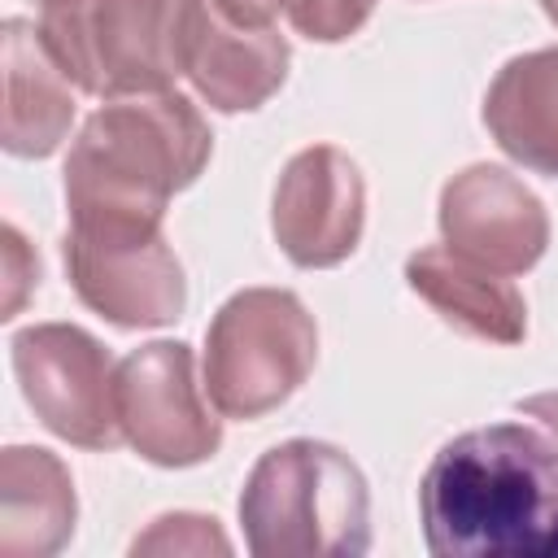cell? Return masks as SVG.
<instances>
[{"label": "cell", "instance_id": "cell-21", "mask_svg": "<svg viewBox=\"0 0 558 558\" xmlns=\"http://www.w3.org/2000/svg\"><path fill=\"white\" fill-rule=\"evenodd\" d=\"M541 4H545V13H549V22L558 26V0H541Z\"/></svg>", "mask_w": 558, "mask_h": 558}, {"label": "cell", "instance_id": "cell-7", "mask_svg": "<svg viewBox=\"0 0 558 558\" xmlns=\"http://www.w3.org/2000/svg\"><path fill=\"white\" fill-rule=\"evenodd\" d=\"M74 296L122 331L166 327L187 305L183 266L161 227H83L61 240Z\"/></svg>", "mask_w": 558, "mask_h": 558}, {"label": "cell", "instance_id": "cell-10", "mask_svg": "<svg viewBox=\"0 0 558 558\" xmlns=\"http://www.w3.org/2000/svg\"><path fill=\"white\" fill-rule=\"evenodd\" d=\"M440 235L453 253L497 270L523 275L549 248V214L523 179L475 161L440 187Z\"/></svg>", "mask_w": 558, "mask_h": 558}, {"label": "cell", "instance_id": "cell-12", "mask_svg": "<svg viewBox=\"0 0 558 558\" xmlns=\"http://www.w3.org/2000/svg\"><path fill=\"white\" fill-rule=\"evenodd\" d=\"M4 65V122L0 144L9 157H52L74 126V83L61 74L39 39V26L9 17L0 35Z\"/></svg>", "mask_w": 558, "mask_h": 558}, {"label": "cell", "instance_id": "cell-19", "mask_svg": "<svg viewBox=\"0 0 558 558\" xmlns=\"http://www.w3.org/2000/svg\"><path fill=\"white\" fill-rule=\"evenodd\" d=\"M205 4H214L222 17H231L240 26H275V17L283 9V0H205Z\"/></svg>", "mask_w": 558, "mask_h": 558}, {"label": "cell", "instance_id": "cell-15", "mask_svg": "<svg viewBox=\"0 0 558 558\" xmlns=\"http://www.w3.org/2000/svg\"><path fill=\"white\" fill-rule=\"evenodd\" d=\"M484 126L506 157L558 179V48L510 57L484 96Z\"/></svg>", "mask_w": 558, "mask_h": 558}, {"label": "cell", "instance_id": "cell-11", "mask_svg": "<svg viewBox=\"0 0 558 558\" xmlns=\"http://www.w3.org/2000/svg\"><path fill=\"white\" fill-rule=\"evenodd\" d=\"M288 61H292L288 39L275 26H240L201 0L183 78L196 87V96L209 109L248 113L266 105L283 87Z\"/></svg>", "mask_w": 558, "mask_h": 558}, {"label": "cell", "instance_id": "cell-22", "mask_svg": "<svg viewBox=\"0 0 558 558\" xmlns=\"http://www.w3.org/2000/svg\"><path fill=\"white\" fill-rule=\"evenodd\" d=\"M39 4H44V0H39Z\"/></svg>", "mask_w": 558, "mask_h": 558}, {"label": "cell", "instance_id": "cell-4", "mask_svg": "<svg viewBox=\"0 0 558 558\" xmlns=\"http://www.w3.org/2000/svg\"><path fill=\"white\" fill-rule=\"evenodd\" d=\"M196 13L201 0H44L39 39L87 96L170 92L187 74Z\"/></svg>", "mask_w": 558, "mask_h": 558}, {"label": "cell", "instance_id": "cell-9", "mask_svg": "<svg viewBox=\"0 0 558 558\" xmlns=\"http://www.w3.org/2000/svg\"><path fill=\"white\" fill-rule=\"evenodd\" d=\"M366 227V183L349 153L336 144L301 148L270 201V231L283 257L301 270H327L353 257Z\"/></svg>", "mask_w": 558, "mask_h": 558}, {"label": "cell", "instance_id": "cell-18", "mask_svg": "<svg viewBox=\"0 0 558 558\" xmlns=\"http://www.w3.org/2000/svg\"><path fill=\"white\" fill-rule=\"evenodd\" d=\"M0 240H4L0 244V262H4V314L0 318H17L26 296L39 288V257H35V248L26 244V235L13 222H4Z\"/></svg>", "mask_w": 558, "mask_h": 558}, {"label": "cell", "instance_id": "cell-13", "mask_svg": "<svg viewBox=\"0 0 558 558\" xmlns=\"http://www.w3.org/2000/svg\"><path fill=\"white\" fill-rule=\"evenodd\" d=\"M405 283L462 336L488 344H519L527 336V305L510 275H497L449 244H427L410 253Z\"/></svg>", "mask_w": 558, "mask_h": 558}, {"label": "cell", "instance_id": "cell-1", "mask_svg": "<svg viewBox=\"0 0 558 558\" xmlns=\"http://www.w3.org/2000/svg\"><path fill=\"white\" fill-rule=\"evenodd\" d=\"M418 519L440 558H558V436L514 418L458 432L423 471Z\"/></svg>", "mask_w": 558, "mask_h": 558}, {"label": "cell", "instance_id": "cell-20", "mask_svg": "<svg viewBox=\"0 0 558 558\" xmlns=\"http://www.w3.org/2000/svg\"><path fill=\"white\" fill-rule=\"evenodd\" d=\"M519 410H523L527 418H536L541 427H549V432L558 436V392H536V397L519 401Z\"/></svg>", "mask_w": 558, "mask_h": 558}, {"label": "cell", "instance_id": "cell-3", "mask_svg": "<svg viewBox=\"0 0 558 558\" xmlns=\"http://www.w3.org/2000/svg\"><path fill=\"white\" fill-rule=\"evenodd\" d=\"M240 523L257 558H357L371 549L366 475L327 440H283L253 462Z\"/></svg>", "mask_w": 558, "mask_h": 558}, {"label": "cell", "instance_id": "cell-14", "mask_svg": "<svg viewBox=\"0 0 558 558\" xmlns=\"http://www.w3.org/2000/svg\"><path fill=\"white\" fill-rule=\"evenodd\" d=\"M78 501L65 462L39 445L0 453V549L9 558H48L74 536Z\"/></svg>", "mask_w": 558, "mask_h": 558}, {"label": "cell", "instance_id": "cell-2", "mask_svg": "<svg viewBox=\"0 0 558 558\" xmlns=\"http://www.w3.org/2000/svg\"><path fill=\"white\" fill-rule=\"evenodd\" d=\"M214 135L183 92L105 100L65 153V214L83 227H161L174 192L209 166Z\"/></svg>", "mask_w": 558, "mask_h": 558}, {"label": "cell", "instance_id": "cell-6", "mask_svg": "<svg viewBox=\"0 0 558 558\" xmlns=\"http://www.w3.org/2000/svg\"><path fill=\"white\" fill-rule=\"evenodd\" d=\"M13 375L35 418L78 445L113 449L118 427V362L109 349L74 323H31L9 340Z\"/></svg>", "mask_w": 558, "mask_h": 558}, {"label": "cell", "instance_id": "cell-5", "mask_svg": "<svg viewBox=\"0 0 558 558\" xmlns=\"http://www.w3.org/2000/svg\"><path fill=\"white\" fill-rule=\"evenodd\" d=\"M318 362V327L288 288H244L227 296L205 331V392L222 418L279 410Z\"/></svg>", "mask_w": 558, "mask_h": 558}, {"label": "cell", "instance_id": "cell-8", "mask_svg": "<svg viewBox=\"0 0 558 558\" xmlns=\"http://www.w3.org/2000/svg\"><path fill=\"white\" fill-rule=\"evenodd\" d=\"M196 384V357L183 340H153L118 362L122 440L153 466H196L218 453L222 423Z\"/></svg>", "mask_w": 558, "mask_h": 558}, {"label": "cell", "instance_id": "cell-17", "mask_svg": "<svg viewBox=\"0 0 558 558\" xmlns=\"http://www.w3.org/2000/svg\"><path fill=\"white\" fill-rule=\"evenodd\" d=\"M283 13L296 35L314 44H340L366 26L375 0H283Z\"/></svg>", "mask_w": 558, "mask_h": 558}, {"label": "cell", "instance_id": "cell-16", "mask_svg": "<svg viewBox=\"0 0 558 558\" xmlns=\"http://www.w3.org/2000/svg\"><path fill=\"white\" fill-rule=\"evenodd\" d=\"M131 554H231V541L222 536L218 519L174 510V514H157L148 532L131 541Z\"/></svg>", "mask_w": 558, "mask_h": 558}]
</instances>
